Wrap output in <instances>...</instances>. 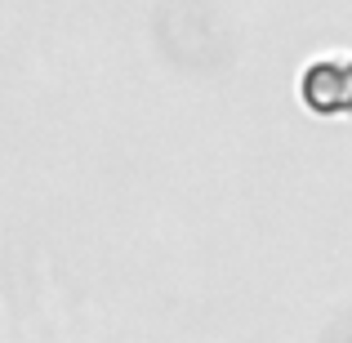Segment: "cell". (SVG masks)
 Segmentation results:
<instances>
[{"mask_svg": "<svg viewBox=\"0 0 352 343\" xmlns=\"http://www.w3.org/2000/svg\"><path fill=\"white\" fill-rule=\"evenodd\" d=\"M303 103L317 116H352V63H317L303 76Z\"/></svg>", "mask_w": 352, "mask_h": 343, "instance_id": "6da1fadb", "label": "cell"}]
</instances>
